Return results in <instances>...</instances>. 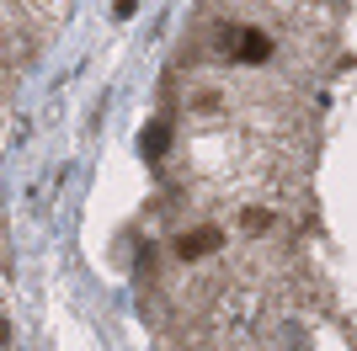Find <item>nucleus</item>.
<instances>
[{"label": "nucleus", "mask_w": 357, "mask_h": 351, "mask_svg": "<svg viewBox=\"0 0 357 351\" xmlns=\"http://www.w3.org/2000/svg\"><path fill=\"white\" fill-rule=\"evenodd\" d=\"M32 22H22L16 11H6L0 6V96H11V86L22 80V70H27L32 58Z\"/></svg>", "instance_id": "1"}]
</instances>
